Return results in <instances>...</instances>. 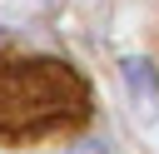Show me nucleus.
Returning <instances> with one entry per match:
<instances>
[{"label":"nucleus","mask_w":159,"mask_h":154,"mask_svg":"<svg viewBox=\"0 0 159 154\" xmlns=\"http://www.w3.org/2000/svg\"><path fill=\"white\" fill-rule=\"evenodd\" d=\"M70 154H109V144H104V139H80Z\"/></svg>","instance_id":"3"},{"label":"nucleus","mask_w":159,"mask_h":154,"mask_svg":"<svg viewBox=\"0 0 159 154\" xmlns=\"http://www.w3.org/2000/svg\"><path fill=\"white\" fill-rule=\"evenodd\" d=\"M89 114V89L75 65L0 55V144L45 139Z\"/></svg>","instance_id":"1"},{"label":"nucleus","mask_w":159,"mask_h":154,"mask_svg":"<svg viewBox=\"0 0 159 154\" xmlns=\"http://www.w3.org/2000/svg\"><path fill=\"white\" fill-rule=\"evenodd\" d=\"M119 70H124V84H129L134 99H159V75H154V65H149L144 55L119 60Z\"/></svg>","instance_id":"2"}]
</instances>
